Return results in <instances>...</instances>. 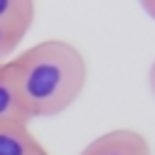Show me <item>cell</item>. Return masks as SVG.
I'll use <instances>...</instances> for the list:
<instances>
[{"instance_id": "cell-1", "label": "cell", "mask_w": 155, "mask_h": 155, "mask_svg": "<svg viewBox=\"0 0 155 155\" xmlns=\"http://www.w3.org/2000/svg\"><path fill=\"white\" fill-rule=\"evenodd\" d=\"M12 84L30 121L64 113L81 96L89 67L67 40H42L8 62Z\"/></svg>"}, {"instance_id": "cell-2", "label": "cell", "mask_w": 155, "mask_h": 155, "mask_svg": "<svg viewBox=\"0 0 155 155\" xmlns=\"http://www.w3.org/2000/svg\"><path fill=\"white\" fill-rule=\"evenodd\" d=\"M79 155H153L145 135L133 128H116L101 133Z\"/></svg>"}, {"instance_id": "cell-3", "label": "cell", "mask_w": 155, "mask_h": 155, "mask_svg": "<svg viewBox=\"0 0 155 155\" xmlns=\"http://www.w3.org/2000/svg\"><path fill=\"white\" fill-rule=\"evenodd\" d=\"M0 155H49L27 123L0 126Z\"/></svg>"}, {"instance_id": "cell-4", "label": "cell", "mask_w": 155, "mask_h": 155, "mask_svg": "<svg viewBox=\"0 0 155 155\" xmlns=\"http://www.w3.org/2000/svg\"><path fill=\"white\" fill-rule=\"evenodd\" d=\"M3 123H27L30 126V118L20 104V96H17V89L12 84L8 64L0 67V126Z\"/></svg>"}, {"instance_id": "cell-5", "label": "cell", "mask_w": 155, "mask_h": 155, "mask_svg": "<svg viewBox=\"0 0 155 155\" xmlns=\"http://www.w3.org/2000/svg\"><path fill=\"white\" fill-rule=\"evenodd\" d=\"M35 15L37 8L30 0H0V25L15 27L27 35L35 22Z\"/></svg>"}, {"instance_id": "cell-6", "label": "cell", "mask_w": 155, "mask_h": 155, "mask_svg": "<svg viewBox=\"0 0 155 155\" xmlns=\"http://www.w3.org/2000/svg\"><path fill=\"white\" fill-rule=\"evenodd\" d=\"M22 40H25V32L15 30V27H8V25H0V67L8 64L15 57V52H17Z\"/></svg>"}, {"instance_id": "cell-7", "label": "cell", "mask_w": 155, "mask_h": 155, "mask_svg": "<svg viewBox=\"0 0 155 155\" xmlns=\"http://www.w3.org/2000/svg\"><path fill=\"white\" fill-rule=\"evenodd\" d=\"M140 8H143V12L150 17V20H155V0H143Z\"/></svg>"}, {"instance_id": "cell-8", "label": "cell", "mask_w": 155, "mask_h": 155, "mask_svg": "<svg viewBox=\"0 0 155 155\" xmlns=\"http://www.w3.org/2000/svg\"><path fill=\"white\" fill-rule=\"evenodd\" d=\"M148 81H150V91H153V96H155V59H153L150 71H148Z\"/></svg>"}]
</instances>
